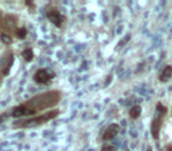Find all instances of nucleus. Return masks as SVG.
Listing matches in <instances>:
<instances>
[{
  "mask_svg": "<svg viewBox=\"0 0 172 151\" xmlns=\"http://www.w3.org/2000/svg\"><path fill=\"white\" fill-rule=\"evenodd\" d=\"M63 98V93L59 90H50L39 95H35L34 97L30 98L28 100L14 106L11 110L9 116L13 118H27L33 117L39 113H44V111H50V109L53 110V108L60 103Z\"/></svg>",
  "mask_w": 172,
  "mask_h": 151,
  "instance_id": "obj_1",
  "label": "nucleus"
},
{
  "mask_svg": "<svg viewBox=\"0 0 172 151\" xmlns=\"http://www.w3.org/2000/svg\"><path fill=\"white\" fill-rule=\"evenodd\" d=\"M60 115V111L58 109H53L50 111H46L44 113H39L33 117H27V118H21L17 119L13 122V128L14 129H32V128H38L41 126L54 118H57Z\"/></svg>",
  "mask_w": 172,
  "mask_h": 151,
  "instance_id": "obj_2",
  "label": "nucleus"
},
{
  "mask_svg": "<svg viewBox=\"0 0 172 151\" xmlns=\"http://www.w3.org/2000/svg\"><path fill=\"white\" fill-rule=\"evenodd\" d=\"M165 115H166V108L163 106L160 103H158L157 108H156L153 119H152V124H151V132H152V136H153L155 139L159 138V131H160L162 123H163V119H164Z\"/></svg>",
  "mask_w": 172,
  "mask_h": 151,
  "instance_id": "obj_3",
  "label": "nucleus"
},
{
  "mask_svg": "<svg viewBox=\"0 0 172 151\" xmlns=\"http://www.w3.org/2000/svg\"><path fill=\"white\" fill-rule=\"evenodd\" d=\"M45 13H46L47 19H48L54 26H57L58 28H61V27H63V25H64V22H65V17H64V14L60 12V9H59L58 7L50 5V6H47V7L45 8Z\"/></svg>",
  "mask_w": 172,
  "mask_h": 151,
  "instance_id": "obj_4",
  "label": "nucleus"
},
{
  "mask_svg": "<svg viewBox=\"0 0 172 151\" xmlns=\"http://www.w3.org/2000/svg\"><path fill=\"white\" fill-rule=\"evenodd\" d=\"M56 77V73L47 70V69H39L34 76H33V79L35 83L38 84H41V85H45V84H50Z\"/></svg>",
  "mask_w": 172,
  "mask_h": 151,
  "instance_id": "obj_5",
  "label": "nucleus"
},
{
  "mask_svg": "<svg viewBox=\"0 0 172 151\" xmlns=\"http://www.w3.org/2000/svg\"><path fill=\"white\" fill-rule=\"evenodd\" d=\"M119 130H120V128H119V125L116 124V123L108 125V126L105 129V131L103 132V141L108 142V141L113 139V138L119 134Z\"/></svg>",
  "mask_w": 172,
  "mask_h": 151,
  "instance_id": "obj_6",
  "label": "nucleus"
},
{
  "mask_svg": "<svg viewBox=\"0 0 172 151\" xmlns=\"http://www.w3.org/2000/svg\"><path fill=\"white\" fill-rule=\"evenodd\" d=\"M172 77V66L168 65L164 67V70L162 71L160 76H159V80L160 82H168Z\"/></svg>",
  "mask_w": 172,
  "mask_h": 151,
  "instance_id": "obj_7",
  "label": "nucleus"
},
{
  "mask_svg": "<svg viewBox=\"0 0 172 151\" xmlns=\"http://www.w3.org/2000/svg\"><path fill=\"white\" fill-rule=\"evenodd\" d=\"M140 113H142V108H140V105H134V106H132L131 110H130V112H129L131 119H138L139 116H140Z\"/></svg>",
  "mask_w": 172,
  "mask_h": 151,
  "instance_id": "obj_8",
  "label": "nucleus"
},
{
  "mask_svg": "<svg viewBox=\"0 0 172 151\" xmlns=\"http://www.w3.org/2000/svg\"><path fill=\"white\" fill-rule=\"evenodd\" d=\"M21 57L24 58L25 61H32L33 58H34V53H33V50L31 47L28 48H25L22 52H21Z\"/></svg>",
  "mask_w": 172,
  "mask_h": 151,
  "instance_id": "obj_9",
  "label": "nucleus"
},
{
  "mask_svg": "<svg viewBox=\"0 0 172 151\" xmlns=\"http://www.w3.org/2000/svg\"><path fill=\"white\" fill-rule=\"evenodd\" d=\"M100 151H117V149H116V147H113V145H111V144H106V145H104V147L101 148V150Z\"/></svg>",
  "mask_w": 172,
  "mask_h": 151,
  "instance_id": "obj_10",
  "label": "nucleus"
},
{
  "mask_svg": "<svg viewBox=\"0 0 172 151\" xmlns=\"http://www.w3.org/2000/svg\"><path fill=\"white\" fill-rule=\"evenodd\" d=\"M5 118H6V115H4V113H0V125L4 123Z\"/></svg>",
  "mask_w": 172,
  "mask_h": 151,
  "instance_id": "obj_11",
  "label": "nucleus"
},
{
  "mask_svg": "<svg viewBox=\"0 0 172 151\" xmlns=\"http://www.w3.org/2000/svg\"><path fill=\"white\" fill-rule=\"evenodd\" d=\"M1 20H2V18H1V12H0V24H1Z\"/></svg>",
  "mask_w": 172,
  "mask_h": 151,
  "instance_id": "obj_12",
  "label": "nucleus"
}]
</instances>
